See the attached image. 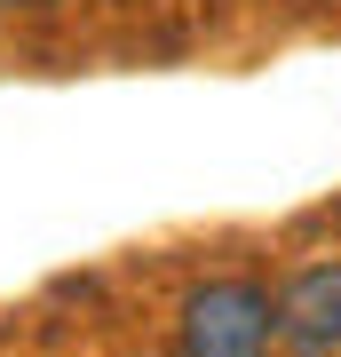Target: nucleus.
Returning a JSON list of instances; mask_svg holds the SVG:
<instances>
[{
    "mask_svg": "<svg viewBox=\"0 0 341 357\" xmlns=\"http://www.w3.org/2000/svg\"><path fill=\"white\" fill-rule=\"evenodd\" d=\"M278 349L286 357H341V255L286 270L278 286Z\"/></svg>",
    "mask_w": 341,
    "mask_h": 357,
    "instance_id": "f03ea898",
    "label": "nucleus"
},
{
    "mask_svg": "<svg viewBox=\"0 0 341 357\" xmlns=\"http://www.w3.org/2000/svg\"><path fill=\"white\" fill-rule=\"evenodd\" d=\"M278 349V294L246 270L183 286L175 302V357H270Z\"/></svg>",
    "mask_w": 341,
    "mask_h": 357,
    "instance_id": "f257e3e1",
    "label": "nucleus"
},
{
    "mask_svg": "<svg viewBox=\"0 0 341 357\" xmlns=\"http://www.w3.org/2000/svg\"><path fill=\"white\" fill-rule=\"evenodd\" d=\"M8 16H48V8H63V0H0Z\"/></svg>",
    "mask_w": 341,
    "mask_h": 357,
    "instance_id": "7ed1b4c3",
    "label": "nucleus"
},
{
    "mask_svg": "<svg viewBox=\"0 0 341 357\" xmlns=\"http://www.w3.org/2000/svg\"><path fill=\"white\" fill-rule=\"evenodd\" d=\"M0 16H8V8H0Z\"/></svg>",
    "mask_w": 341,
    "mask_h": 357,
    "instance_id": "20e7f679",
    "label": "nucleus"
}]
</instances>
